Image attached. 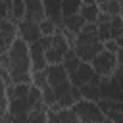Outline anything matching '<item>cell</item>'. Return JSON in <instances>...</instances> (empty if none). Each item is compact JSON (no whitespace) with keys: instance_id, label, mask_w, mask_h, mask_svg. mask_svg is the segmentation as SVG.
Masks as SVG:
<instances>
[{"instance_id":"32","label":"cell","mask_w":123,"mask_h":123,"mask_svg":"<svg viewBox=\"0 0 123 123\" xmlns=\"http://www.w3.org/2000/svg\"><path fill=\"white\" fill-rule=\"evenodd\" d=\"M69 94L75 98V102H81L83 100V94H81V88L79 86H75V85H71V88H69Z\"/></svg>"},{"instance_id":"41","label":"cell","mask_w":123,"mask_h":123,"mask_svg":"<svg viewBox=\"0 0 123 123\" xmlns=\"http://www.w3.org/2000/svg\"><path fill=\"white\" fill-rule=\"evenodd\" d=\"M119 2H121V4H123V0H119Z\"/></svg>"},{"instance_id":"29","label":"cell","mask_w":123,"mask_h":123,"mask_svg":"<svg viewBox=\"0 0 123 123\" xmlns=\"http://www.w3.org/2000/svg\"><path fill=\"white\" fill-rule=\"evenodd\" d=\"M79 63H81V60H79V58L75 56V58H71V60H65V62H63L62 65L65 67V71H67V75H71V73H73V71H75V69L79 67Z\"/></svg>"},{"instance_id":"19","label":"cell","mask_w":123,"mask_h":123,"mask_svg":"<svg viewBox=\"0 0 123 123\" xmlns=\"http://www.w3.org/2000/svg\"><path fill=\"white\" fill-rule=\"evenodd\" d=\"M31 85L33 86H37V88H44V86H48V73H46V69H42V71H33L31 73Z\"/></svg>"},{"instance_id":"39","label":"cell","mask_w":123,"mask_h":123,"mask_svg":"<svg viewBox=\"0 0 123 123\" xmlns=\"http://www.w3.org/2000/svg\"><path fill=\"white\" fill-rule=\"evenodd\" d=\"M102 123H113V121H111L110 117H104V119H102Z\"/></svg>"},{"instance_id":"28","label":"cell","mask_w":123,"mask_h":123,"mask_svg":"<svg viewBox=\"0 0 123 123\" xmlns=\"http://www.w3.org/2000/svg\"><path fill=\"white\" fill-rule=\"evenodd\" d=\"M96 35H98V38H100V42H106L108 38H111V35H110V23H104V25H98V31H96Z\"/></svg>"},{"instance_id":"15","label":"cell","mask_w":123,"mask_h":123,"mask_svg":"<svg viewBox=\"0 0 123 123\" xmlns=\"http://www.w3.org/2000/svg\"><path fill=\"white\" fill-rule=\"evenodd\" d=\"M98 13H100L98 4H83V6H81V10H79V15H81L86 23H96Z\"/></svg>"},{"instance_id":"22","label":"cell","mask_w":123,"mask_h":123,"mask_svg":"<svg viewBox=\"0 0 123 123\" xmlns=\"http://www.w3.org/2000/svg\"><path fill=\"white\" fill-rule=\"evenodd\" d=\"M46 63L48 65H60L63 63V54L56 48H48L46 50Z\"/></svg>"},{"instance_id":"5","label":"cell","mask_w":123,"mask_h":123,"mask_svg":"<svg viewBox=\"0 0 123 123\" xmlns=\"http://www.w3.org/2000/svg\"><path fill=\"white\" fill-rule=\"evenodd\" d=\"M29 58H31V71H42L48 67L46 63V46L40 42V38L37 42L29 44Z\"/></svg>"},{"instance_id":"13","label":"cell","mask_w":123,"mask_h":123,"mask_svg":"<svg viewBox=\"0 0 123 123\" xmlns=\"http://www.w3.org/2000/svg\"><path fill=\"white\" fill-rule=\"evenodd\" d=\"M29 88H31V85H27V83L10 85V86L6 88L8 102H10V100H25V98H27V94H29Z\"/></svg>"},{"instance_id":"30","label":"cell","mask_w":123,"mask_h":123,"mask_svg":"<svg viewBox=\"0 0 123 123\" xmlns=\"http://www.w3.org/2000/svg\"><path fill=\"white\" fill-rule=\"evenodd\" d=\"M102 48H104L106 52L117 54V50H119V44H117V40H113V38H108L106 42H102Z\"/></svg>"},{"instance_id":"24","label":"cell","mask_w":123,"mask_h":123,"mask_svg":"<svg viewBox=\"0 0 123 123\" xmlns=\"http://www.w3.org/2000/svg\"><path fill=\"white\" fill-rule=\"evenodd\" d=\"M38 31H40V37H52L54 33H56V25L50 21V19H42L40 23H38Z\"/></svg>"},{"instance_id":"36","label":"cell","mask_w":123,"mask_h":123,"mask_svg":"<svg viewBox=\"0 0 123 123\" xmlns=\"http://www.w3.org/2000/svg\"><path fill=\"white\" fill-rule=\"evenodd\" d=\"M117 44H119V48H123V35L117 38Z\"/></svg>"},{"instance_id":"17","label":"cell","mask_w":123,"mask_h":123,"mask_svg":"<svg viewBox=\"0 0 123 123\" xmlns=\"http://www.w3.org/2000/svg\"><path fill=\"white\" fill-rule=\"evenodd\" d=\"M110 35H111L113 40H117L123 35V19H121V15H111V19H110Z\"/></svg>"},{"instance_id":"26","label":"cell","mask_w":123,"mask_h":123,"mask_svg":"<svg viewBox=\"0 0 123 123\" xmlns=\"http://www.w3.org/2000/svg\"><path fill=\"white\" fill-rule=\"evenodd\" d=\"M46 113H48V110H44V111L31 110L27 113V123H46Z\"/></svg>"},{"instance_id":"12","label":"cell","mask_w":123,"mask_h":123,"mask_svg":"<svg viewBox=\"0 0 123 123\" xmlns=\"http://www.w3.org/2000/svg\"><path fill=\"white\" fill-rule=\"evenodd\" d=\"M85 23H86V21H85L79 13H73V15H63V19H62V27H63L65 31H69L71 35H75V37L83 31Z\"/></svg>"},{"instance_id":"4","label":"cell","mask_w":123,"mask_h":123,"mask_svg":"<svg viewBox=\"0 0 123 123\" xmlns=\"http://www.w3.org/2000/svg\"><path fill=\"white\" fill-rule=\"evenodd\" d=\"M69 81H71V85H75V86H83V85H86V83H96V85H100V77L92 71L90 63H86V62H81V63H79V67L69 75Z\"/></svg>"},{"instance_id":"2","label":"cell","mask_w":123,"mask_h":123,"mask_svg":"<svg viewBox=\"0 0 123 123\" xmlns=\"http://www.w3.org/2000/svg\"><path fill=\"white\" fill-rule=\"evenodd\" d=\"M90 67H92V71H94L100 79H110V77L115 73V69H117L119 65H117L115 54L102 50L100 54H96V56L90 60Z\"/></svg>"},{"instance_id":"31","label":"cell","mask_w":123,"mask_h":123,"mask_svg":"<svg viewBox=\"0 0 123 123\" xmlns=\"http://www.w3.org/2000/svg\"><path fill=\"white\" fill-rule=\"evenodd\" d=\"M69 88H71V81H65V83H62V85L54 86V92H56V96L60 98V96L67 94V92H69Z\"/></svg>"},{"instance_id":"1","label":"cell","mask_w":123,"mask_h":123,"mask_svg":"<svg viewBox=\"0 0 123 123\" xmlns=\"http://www.w3.org/2000/svg\"><path fill=\"white\" fill-rule=\"evenodd\" d=\"M8 58H10V77L12 85L27 83L31 85V58H29V44H25L21 38H15L13 44L8 48Z\"/></svg>"},{"instance_id":"21","label":"cell","mask_w":123,"mask_h":123,"mask_svg":"<svg viewBox=\"0 0 123 123\" xmlns=\"http://www.w3.org/2000/svg\"><path fill=\"white\" fill-rule=\"evenodd\" d=\"M98 8H100V12H104L108 15H119L121 13V2L119 0H110L102 6H98Z\"/></svg>"},{"instance_id":"34","label":"cell","mask_w":123,"mask_h":123,"mask_svg":"<svg viewBox=\"0 0 123 123\" xmlns=\"http://www.w3.org/2000/svg\"><path fill=\"white\" fill-rule=\"evenodd\" d=\"M46 123H60V121H58V115H56L54 111H48V113H46Z\"/></svg>"},{"instance_id":"40","label":"cell","mask_w":123,"mask_h":123,"mask_svg":"<svg viewBox=\"0 0 123 123\" xmlns=\"http://www.w3.org/2000/svg\"><path fill=\"white\" fill-rule=\"evenodd\" d=\"M0 123H2V115H0Z\"/></svg>"},{"instance_id":"16","label":"cell","mask_w":123,"mask_h":123,"mask_svg":"<svg viewBox=\"0 0 123 123\" xmlns=\"http://www.w3.org/2000/svg\"><path fill=\"white\" fill-rule=\"evenodd\" d=\"M23 17H25V2L23 0H12V15H10V21L17 25Z\"/></svg>"},{"instance_id":"38","label":"cell","mask_w":123,"mask_h":123,"mask_svg":"<svg viewBox=\"0 0 123 123\" xmlns=\"http://www.w3.org/2000/svg\"><path fill=\"white\" fill-rule=\"evenodd\" d=\"M106 2H110V0H96V4H98V6H102V4H106Z\"/></svg>"},{"instance_id":"10","label":"cell","mask_w":123,"mask_h":123,"mask_svg":"<svg viewBox=\"0 0 123 123\" xmlns=\"http://www.w3.org/2000/svg\"><path fill=\"white\" fill-rule=\"evenodd\" d=\"M42 4H44V17L50 19L56 27H60L62 19H63V15H62V2L60 0H42Z\"/></svg>"},{"instance_id":"20","label":"cell","mask_w":123,"mask_h":123,"mask_svg":"<svg viewBox=\"0 0 123 123\" xmlns=\"http://www.w3.org/2000/svg\"><path fill=\"white\" fill-rule=\"evenodd\" d=\"M40 100H42V90L31 85V88H29V94H27V98H25V102H27V108H29V110H33V106H35V104H38Z\"/></svg>"},{"instance_id":"23","label":"cell","mask_w":123,"mask_h":123,"mask_svg":"<svg viewBox=\"0 0 123 123\" xmlns=\"http://www.w3.org/2000/svg\"><path fill=\"white\" fill-rule=\"evenodd\" d=\"M56 115H58V121H60V123H81L79 117L73 113L71 108H69V110H60Z\"/></svg>"},{"instance_id":"11","label":"cell","mask_w":123,"mask_h":123,"mask_svg":"<svg viewBox=\"0 0 123 123\" xmlns=\"http://www.w3.org/2000/svg\"><path fill=\"white\" fill-rule=\"evenodd\" d=\"M46 73H48V85L52 88L62 85V83H65V81H69V75H67V71H65V67L62 63L60 65H48Z\"/></svg>"},{"instance_id":"18","label":"cell","mask_w":123,"mask_h":123,"mask_svg":"<svg viewBox=\"0 0 123 123\" xmlns=\"http://www.w3.org/2000/svg\"><path fill=\"white\" fill-rule=\"evenodd\" d=\"M62 2V15H73L79 13L83 2L81 0H60Z\"/></svg>"},{"instance_id":"9","label":"cell","mask_w":123,"mask_h":123,"mask_svg":"<svg viewBox=\"0 0 123 123\" xmlns=\"http://www.w3.org/2000/svg\"><path fill=\"white\" fill-rule=\"evenodd\" d=\"M25 2V17L27 21L40 23L44 19V4L42 0H23Z\"/></svg>"},{"instance_id":"33","label":"cell","mask_w":123,"mask_h":123,"mask_svg":"<svg viewBox=\"0 0 123 123\" xmlns=\"http://www.w3.org/2000/svg\"><path fill=\"white\" fill-rule=\"evenodd\" d=\"M110 19H111V15H108V13L100 12V13H98V17H96V25H104V23H110Z\"/></svg>"},{"instance_id":"7","label":"cell","mask_w":123,"mask_h":123,"mask_svg":"<svg viewBox=\"0 0 123 123\" xmlns=\"http://www.w3.org/2000/svg\"><path fill=\"white\" fill-rule=\"evenodd\" d=\"M17 38H21L25 44H31V42H37L40 38V31H38V23H33V21H27V19H21L17 23Z\"/></svg>"},{"instance_id":"6","label":"cell","mask_w":123,"mask_h":123,"mask_svg":"<svg viewBox=\"0 0 123 123\" xmlns=\"http://www.w3.org/2000/svg\"><path fill=\"white\" fill-rule=\"evenodd\" d=\"M17 38V25L10 19H0V56L8 52V48Z\"/></svg>"},{"instance_id":"8","label":"cell","mask_w":123,"mask_h":123,"mask_svg":"<svg viewBox=\"0 0 123 123\" xmlns=\"http://www.w3.org/2000/svg\"><path fill=\"white\" fill-rule=\"evenodd\" d=\"M73 50H75V54H77V58L81 60V62H86V63H90V60L96 56V54H100L104 48H102V42H88V44H73L71 46Z\"/></svg>"},{"instance_id":"35","label":"cell","mask_w":123,"mask_h":123,"mask_svg":"<svg viewBox=\"0 0 123 123\" xmlns=\"http://www.w3.org/2000/svg\"><path fill=\"white\" fill-rule=\"evenodd\" d=\"M115 58H117V65H119V67H123V48H119V50H117Z\"/></svg>"},{"instance_id":"25","label":"cell","mask_w":123,"mask_h":123,"mask_svg":"<svg viewBox=\"0 0 123 123\" xmlns=\"http://www.w3.org/2000/svg\"><path fill=\"white\" fill-rule=\"evenodd\" d=\"M42 102H44V106H46V108H50L52 104H56V102H58V96H56V92H54V88H52L50 85L42 88Z\"/></svg>"},{"instance_id":"37","label":"cell","mask_w":123,"mask_h":123,"mask_svg":"<svg viewBox=\"0 0 123 123\" xmlns=\"http://www.w3.org/2000/svg\"><path fill=\"white\" fill-rule=\"evenodd\" d=\"M83 4H96V0H81Z\"/></svg>"},{"instance_id":"14","label":"cell","mask_w":123,"mask_h":123,"mask_svg":"<svg viewBox=\"0 0 123 123\" xmlns=\"http://www.w3.org/2000/svg\"><path fill=\"white\" fill-rule=\"evenodd\" d=\"M81 88V94H83V100H88V102H100L102 94H100V85L96 83H86Z\"/></svg>"},{"instance_id":"3","label":"cell","mask_w":123,"mask_h":123,"mask_svg":"<svg viewBox=\"0 0 123 123\" xmlns=\"http://www.w3.org/2000/svg\"><path fill=\"white\" fill-rule=\"evenodd\" d=\"M73 113L79 117L81 123H102V119L106 117L100 110V106L96 102H88V100H81L77 102L73 108Z\"/></svg>"},{"instance_id":"27","label":"cell","mask_w":123,"mask_h":123,"mask_svg":"<svg viewBox=\"0 0 123 123\" xmlns=\"http://www.w3.org/2000/svg\"><path fill=\"white\" fill-rule=\"evenodd\" d=\"M58 104H60V108H62V110H69V108H73L77 102H75V98L67 92V94H63V96H60V98H58Z\"/></svg>"},{"instance_id":"42","label":"cell","mask_w":123,"mask_h":123,"mask_svg":"<svg viewBox=\"0 0 123 123\" xmlns=\"http://www.w3.org/2000/svg\"><path fill=\"white\" fill-rule=\"evenodd\" d=\"M121 19H123V15H121Z\"/></svg>"}]
</instances>
